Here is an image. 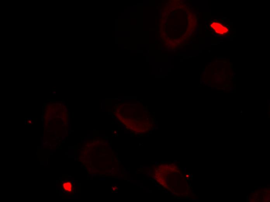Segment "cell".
I'll list each match as a JSON object with an SVG mask.
<instances>
[{
    "label": "cell",
    "mask_w": 270,
    "mask_h": 202,
    "mask_svg": "<svg viewBox=\"0 0 270 202\" xmlns=\"http://www.w3.org/2000/svg\"><path fill=\"white\" fill-rule=\"evenodd\" d=\"M210 26L215 31V33L219 35H225L228 33L229 29L222 23L217 21H213L210 24Z\"/></svg>",
    "instance_id": "cell-1"
},
{
    "label": "cell",
    "mask_w": 270,
    "mask_h": 202,
    "mask_svg": "<svg viewBox=\"0 0 270 202\" xmlns=\"http://www.w3.org/2000/svg\"><path fill=\"white\" fill-rule=\"evenodd\" d=\"M63 186L65 191L68 192L72 191V185L71 183L68 182L64 183Z\"/></svg>",
    "instance_id": "cell-2"
}]
</instances>
